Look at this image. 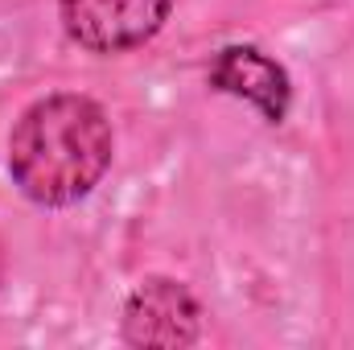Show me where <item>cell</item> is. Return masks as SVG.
<instances>
[{
  "mask_svg": "<svg viewBox=\"0 0 354 350\" xmlns=\"http://www.w3.org/2000/svg\"><path fill=\"white\" fill-rule=\"evenodd\" d=\"M107 111L87 95H46L21 111L8 136V174L37 206L87 198L111 165Z\"/></svg>",
  "mask_w": 354,
  "mask_h": 350,
  "instance_id": "1",
  "label": "cell"
},
{
  "mask_svg": "<svg viewBox=\"0 0 354 350\" xmlns=\"http://www.w3.org/2000/svg\"><path fill=\"white\" fill-rule=\"evenodd\" d=\"M174 0H58L71 42L91 54H124L145 46L169 21Z\"/></svg>",
  "mask_w": 354,
  "mask_h": 350,
  "instance_id": "2",
  "label": "cell"
},
{
  "mask_svg": "<svg viewBox=\"0 0 354 350\" xmlns=\"http://www.w3.org/2000/svg\"><path fill=\"white\" fill-rule=\"evenodd\" d=\"M198 330H202V309H198L194 293L165 276L145 280L124 305V342L128 347L177 350L198 342Z\"/></svg>",
  "mask_w": 354,
  "mask_h": 350,
  "instance_id": "3",
  "label": "cell"
},
{
  "mask_svg": "<svg viewBox=\"0 0 354 350\" xmlns=\"http://www.w3.org/2000/svg\"><path fill=\"white\" fill-rule=\"evenodd\" d=\"M210 87L256 103L268 124H280L288 116V103H292L288 71L276 58H268L264 50H256V46H227V50H218L214 62H210Z\"/></svg>",
  "mask_w": 354,
  "mask_h": 350,
  "instance_id": "4",
  "label": "cell"
}]
</instances>
